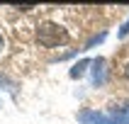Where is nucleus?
I'll return each mask as SVG.
<instances>
[{
	"instance_id": "4",
	"label": "nucleus",
	"mask_w": 129,
	"mask_h": 124,
	"mask_svg": "<svg viewBox=\"0 0 129 124\" xmlns=\"http://www.w3.org/2000/svg\"><path fill=\"white\" fill-rule=\"evenodd\" d=\"M88 66H90L88 61H80V63H76V66L71 68V78H80V75L85 73V68H88Z\"/></svg>"
},
{
	"instance_id": "8",
	"label": "nucleus",
	"mask_w": 129,
	"mask_h": 124,
	"mask_svg": "<svg viewBox=\"0 0 129 124\" xmlns=\"http://www.w3.org/2000/svg\"><path fill=\"white\" fill-rule=\"evenodd\" d=\"M3 46H5V39H3V36H0V51H3Z\"/></svg>"
},
{
	"instance_id": "5",
	"label": "nucleus",
	"mask_w": 129,
	"mask_h": 124,
	"mask_svg": "<svg viewBox=\"0 0 129 124\" xmlns=\"http://www.w3.org/2000/svg\"><path fill=\"white\" fill-rule=\"evenodd\" d=\"M127 34H129V22H124L122 29H119V36H127Z\"/></svg>"
},
{
	"instance_id": "2",
	"label": "nucleus",
	"mask_w": 129,
	"mask_h": 124,
	"mask_svg": "<svg viewBox=\"0 0 129 124\" xmlns=\"http://www.w3.org/2000/svg\"><path fill=\"white\" fill-rule=\"evenodd\" d=\"M78 119L80 122H110V117H105V114H98V112H80L78 114Z\"/></svg>"
},
{
	"instance_id": "3",
	"label": "nucleus",
	"mask_w": 129,
	"mask_h": 124,
	"mask_svg": "<svg viewBox=\"0 0 129 124\" xmlns=\"http://www.w3.org/2000/svg\"><path fill=\"white\" fill-rule=\"evenodd\" d=\"M95 73H93V83L95 85H100L102 80H105V68H102V66H105V61H102V58H98V61H95Z\"/></svg>"
},
{
	"instance_id": "1",
	"label": "nucleus",
	"mask_w": 129,
	"mask_h": 124,
	"mask_svg": "<svg viewBox=\"0 0 129 124\" xmlns=\"http://www.w3.org/2000/svg\"><path fill=\"white\" fill-rule=\"evenodd\" d=\"M68 39V32H66L58 22H42L37 27V42L46 46V49H54L58 44H63Z\"/></svg>"
},
{
	"instance_id": "6",
	"label": "nucleus",
	"mask_w": 129,
	"mask_h": 124,
	"mask_svg": "<svg viewBox=\"0 0 129 124\" xmlns=\"http://www.w3.org/2000/svg\"><path fill=\"white\" fill-rule=\"evenodd\" d=\"M34 5H17V10H22V12H27V10H32Z\"/></svg>"
},
{
	"instance_id": "7",
	"label": "nucleus",
	"mask_w": 129,
	"mask_h": 124,
	"mask_svg": "<svg viewBox=\"0 0 129 124\" xmlns=\"http://www.w3.org/2000/svg\"><path fill=\"white\" fill-rule=\"evenodd\" d=\"M124 78H127V80H129V63H127V66H124Z\"/></svg>"
}]
</instances>
